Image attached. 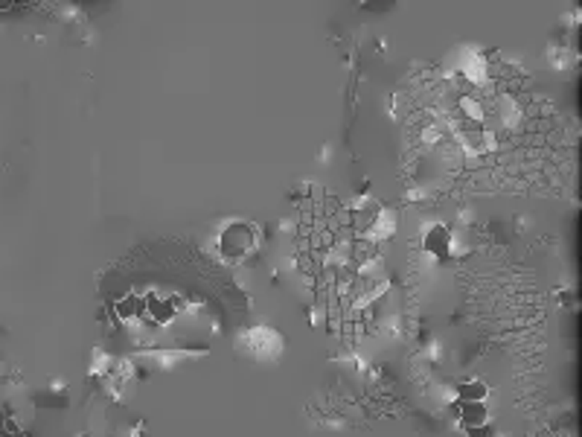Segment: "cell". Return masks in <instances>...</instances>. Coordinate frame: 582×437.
I'll list each match as a JSON object with an SVG mask.
<instances>
[{"label":"cell","instance_id":"1","mask_svg":"<svg viewBox=\"0 0 582 437\" xmlns=\"http://www.w3.org/2000/svg\"><path fill=\"white\" fill-rule=\"evenodd\" d=\"M483 397H487V385H480V382H469L460 388V400L463 402H480Z\"/></svg>","mask_w":582,"mask_h":437}]
</instances>
